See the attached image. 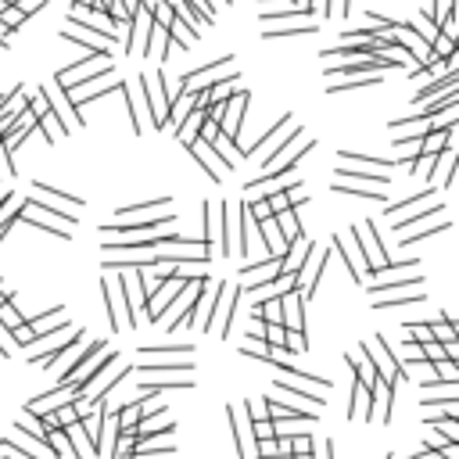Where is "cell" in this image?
I'll return each mask as SVG.
<instances>
[{
  "label": "cell",
  "instance_id": "obj_1",
  "mask_svg": "<svg viewBox=\"0 0 459 459\" xmlns=\"http://www.w3.org/2000/svg\"><path fill=\"white\" fill-rule=\"evenodd\" d=\"M237 301H240V287L219 284L216 294L208 298V316L201 320V330L205 334H219V338H230V323H233Z\"/></svg>",
  "mask_w": 459,
  "mask_h": 459
},
{
  "label": "cell",
  "instance_id": "obj_2",
  "mask_svg": "<svg viewBox=\"0 0 459 459\" xmlns=\"http://www.w3.org/2000/svg\"><path fill=\"white\" fill-rule=\"evenodd\" d=\"M40 97H43V101H47V108L54 111L57 126H61V137H69L76 126H83V122H86V118L79 115V108L69 101V94H65V90H61L57 83H54V86H43V90H40Z\"/></svg>",
  "mask_w": 459,
  "mask_h": 459
},
{
  "label": "cell",
  "instance_id": "obj_3",
  "mask_svg": "<svg viewBox=\"0 0 459 459\" xmlns=\"http://www.w3.org/2000/svg\"><path fill=\"white\" fill-rule=\"evenodd\" d=\"M352 237L362 244V262H366V277H374L377 280V273L391 262L388 259V252H384V244H381V237H377V226H374V219L370 223H362L359 230H352Z\"/></svg>",
  "mask_w": 459,
  "mask_h": 459
},
{
  "label": "cell",
  "instance_id": "obj_4",
  "mask_svg": "<svg viewBox=\"0 0 459 459\" xmlns=\"http://www.w3.org/2000/svg\"><path fill=\"white\" fill-rule=\"evenodd\" d=\"M198 280V277H194ZM194 280H187V277H169L155 294L147 298V320L151 323H158V320H165V313H169V305L176 301V298H183V291H187Z\"/></svg>",
  "mask_w": 459,
  "mask_h": 459
},
{
  "label": "cell",
  "instance_id": "obj_5",
  "mask_svg": "<svg viewBox=\"0 0 459 459\" xmlns=\"http://www.w3.org/2000/svg\"><path fill=\"white\" fill-rule=\"evenodd\" d=\"M101 291H104V305H108V327L111 330H122V327H137V320L130 316V309H126V298H122V287H118V277L111 280V273H104V284H101Z\"/></svg>",
  "mask_w": 459,
  "mask_h": 459
},
{
  "label": "cell",
  "instance_id": "obj_6",
  "mask_svg": "<svg viewBox=\"0 0 459 459\" xmlns=\"http://www.w3.org/2000/svg\"><path fill=\"white\" fill-rule=\"evenodd\" d=\"M399 61H391V57H384V54H370V57H362V61H345V65H330L327 69V76L330 79H338V76H345V79H362V76H374V72H381V69H395Z\"/></svg>",
  "mask_w": 459,
  "mask_h": 459
},
{
  "label": "cell",
  "instance_id": "obj_7",
  "mask_svg": "<svg viewBox=\"0 0 459 459\" xmlns=\"http://www.w3.org/2000/svg\"><path fill=\"white\" fill-rule=\"evenodd\" d=\"M280 273V255H273V259H259V262H248L240 269V294L244 291H252V287H262V284H269L273 277Z\"/></svg>",
  "mask_w": 459,
  "mask_h": 459
},
{
  "label": "cell",
  "instance_id": "obj_8",
  "mask_svg": "<svg viewBox=\"0 0 459 459\" xmlns=\"http://www.w3.org/2000/svg\"><path fill=\"white\" fill-rule=\"evenodd\" d=\"M230 57H233V54H226V57H212L208 65H201V69H194V72H187V76H179V86H183V90H208L212 83L219 79L223 69H230Z\"/></svg>",
  "mask_w": 459,
  "mask_h": 459
},
{
  "label": "cell",
  "instance_id": "obj_9",
  "mask_svg": "<svg viewBox=\"0 0 459 459\" xmlns=\"http://www.w3.org/2000/svg\"><path fill=\"white\" fill-rule=\"evenodd\" d=\"M187 151H191V155H194V158H198V162L205 165V172H208V179H212V183H219V179H223V176L230 172V165H226V162H223V158L216 155V147H212L208 140L194 137V140L187 144Z\"/></svg>",
  "mask_w": 459,
  "mask_h": 459
},
{
  "label": "cell",
  "instance_id": "obj_10",
  "mask_svg": "<svg viewBox=\"0 0 459 459\" xmlns=\"http://www.w3.org/2000/svg\"><path fill=\"white\" fill-rule=\"evenodd\" d=\"M252 101V90L244 86L240 94L233 97V104L226 101V108H223V118H219V133L226 137V140H237V130H240V118H244V104Z\"/></svg>",
  "mask_w": 459,
  "mask_h": 459
},
{
  "label": "cell",
  "instance_id": "obj_11",
  "mask_svg": "<svg viewBox=\"0 0 459 459\" xmlns=\"http://www.w3.org/2000/svg\"><path fill=\"white\" fill-rule=\"evenodd\" d=\"M72 395H76V391H72L69 384H57L54 391L36 395V399L29 402V413H40V416H43V413H54V409H61V406H69V402H72Z\"/></svg>",
  "mask_w": 459,
  "mask_h": 459
},
{
  "label": "cell",
  "instance_id": "obj_12",
  "mask_svg": "<svg viewBox=\"0 0 459 459\" xmlns=\"http://www.w3.org/2000/svg\"><path fill=\"white\" fill-rule=\"evenodd\" d=\"M226 420H230V431H233V441H237V455L244 459V455L252 452V445H248V431H252V427H248V409H244V406H230Z\"/></svg>",
  "mask_w": 459,
  "mask_h": 459
},
{
  "label": "cell",
  "instance_id": "obj_13",
  "mask_svg": "<svg viewBox=\"0 0 459 459\" xmlns=\"http://www.w3.org/2000/svg\"><path fill=\"white\" fill-rule=\"evenodd\" d=\"M280 316H284V323H280L284 330H305V301L298 291L280 298Z\"/></svg>",
  "mask_w": 459,
  "mask_h": 459
},
{
  "label": "cell",
  "instance_id": "obj_14",
  "mask_svg": "<svg viewBox=\"0 0 459 459\" xmlns=\"http://www.w3.org/2000/svg\"><path fill=\"white\" fill-rule=\"evenodd\" d=\"M334 252H341L345 255V262L352 266V280H362L366 277V262H362V252H359V244H355V237L352 240H345V233H334Z\"/></svg>",
  "mask_w": 459,
  "mask_h": 459
},
{
  "label": "cell",
  "instance_id": "obj_15",
  "mask_svg": "<svg viewBox=\"0 0 459 459\" xmlns=\"http://www.w3.org/2000/svg\"><path fill=\"white\" fill-rule=\"evenodd\" d=\"M345 416L348 420H374V395H370V388L366 384H352V406L345 409Z\"/></svg>",
  "mask_w": 459,
  "mask_h": 459
},
{
  "label": "cell",
  "instance_id": "obj_16",
  "mask_svg": "<svg viewBox=\"0 0 459 459\" xmlns=\"http://www.w3.org/2000/svg\"><path fill=\"white\" fill-rule=\"evenodd\" d=\"M455 83H459V72H445V76L431 79L427 86H420L413 101H416V104H431L434 97H441V94H448V90H455Z\"/></svg>",
  "mask_w": 459,
  "mask_h": 459
},
{
  "label": "cell",
  "instance_id": "obj_17",
  "mask_svg": "<svg viewBox=\"0 0 459 459\" xmlns=\"http://www.w3.org/2000/svg\"><path fill=\"white\" fill-rule=\"evenodd\" d=\"M104 348H108V341H90V345H86V352H83V355H79L72 366H69L65 374H61V381H57V384H72V381H76V377L86 370V366H90V362H94V359L104 352Z\"/></svg>",
  "mask_w": 459,
  "mask_h": 459
},
{
  "label": "cell",
  "instance_id": "obj_18",
  "mask_svg": "<svg viewBox=\"0 0 459 459\" xmlns=\"http://www.w3.org/2000/svg\"><path fill=\"white\" fill-rule=\"evenodd\" d=\"M255 226H259V237H262V244H266V255H269V259L287 252V248H284V240H280L277 223H273V216H269V219H262V223H255Z\"/></svg>",
  "mask_w": 459,
  "mask_h": 459
},
{
  "label": "cell",
  "instance_id": "obj_19",
  "mask_svg": "<svg viewBox=\"0 0 459 459\" xmlns=\"http://www.w3.org/2000/svg\"><path fill=\"white\" fill-rule=\"evenodd\" d=\"M158 237H162V233H158ZM158 237L118 240V244H108V240H104V252H122V255H144V252H155V248H158Z\"/></svg>",
  "mask_w": 459,
  "mask_h": 459
},
{
  "label": "cell",
  "instance_id": "obj_20",
  "mask_svg": "<svg viewBox=\"0 0 459 459\" xmlns=\"http://www.w3.org/2000/svg\"><path fill=\"white\" fill-rule=\"evenodd\" d=\"M208 122V115H205V108H191V115L179 122V130H176V137H179V144H191L198 133H201V126Z\"/></svg>",
  "mask_w": 459,
  "mask_h": 459
},
{
  "label": "cell",
  "instance_id": "obj_21",
  "mask_svg": "<svg viewBox=\"0 0 459 459\" xmlns=\"http://www.w3.org/2000/svg\"><path fill=\"white\" fill-rule=\"evenodd\" d=\"M169 205V198H155V201H133V205H126V208H118L115 212V223H130L133 216H144V212H151V208H165Z\"/></svg>",
  "mask_w": 459,
  "mask_h": 459
},
{
  "label": "cell",
  "instance_id": "obj_22",
  "mask_svg": "<svg viewBox=\"0 0 459 459\" xmlns=\"http://www.w3.org/2000/svg\"><path fill=\"white\" fill-rule=\"evenodd\" d=\"M309 33H320V22H298V25H287V29H262L266 40H280V36H309Z\"/></svg>",
  "mask_w": 459,
  "mask_h": 459
},
{
  "label": "cell",
  "instance_id": "obj_23",
  "mask_svg": "<svg viewBox=\"0 0 459 459\" xmlns=\"http://www.w3.org/2000/svg\"><path fill=\"white\" fill-rule=\"evenodd\" d=\"M65 438H69V445H72V452H76V459H86V455H97L94 452V445L86 441V434H83V423L76 420L72 427H65Z\"/></svg>",
  "mask_w": 459,
  "mask_h": 459
},
{
  "label": "cell",
  "instance_id": "obj_24",
  "mask_svg": "<svg viewBox=\"0 0 459 459\" xmlns=\"http://www.w3.org/2000/svg\"><path fill=\"white\" fill-rule=\"evenodd\" d=\"M334 191H338V194H352V198H362V201H388L384 191L362 187V183H341V179H334Z\"/></svg>",
  "mask_w": 459,
  "mask_h": 459
},
{
  "label": "cell",
  "instance_id": "obj_25",
  "mask_svg": "<svg viewBox=\"0 0 459 459\" xmlns=\"http://www.w3.org/2000/svg\"><path fill=\"white\" fill-rule=\"evenodd\" d=\"M423 277H406V280H384V284H374L370 287V298H384V294H402L406 287H420Z\"/></svg>",
  "mask_w": 459,
  "mask_h": 459
},
{
  "label": "cell",
  "instance_id": "obj_26",
  "mask_svg": "<svg viewBox=\"0 0 459 459\" xmlns=\"http://www.w3.org/2000/svg\"><path fill=\"white\" fill-rule=\"evenodd\" d=\"M334 179H341V183H362V179H370L377 183V187H388L391 183V172H355V169H338V176Z\"/></svg>",
  "mask_w": 459,
  "mask_h": 459
},
{
  "label": "cell",
  "instance_id": "obj_27",
  "mask_svg": "<svg viewBox=\"0 0 459 459\" xmlns=\"http://www.w3.org/2000/svg\"><path fill=\"white\" fill-rule=\"evenodd\" d=\"M341 162H345V169L348 165H370V169H395L399 165L395 158H370V155H352V151H341Z\"/></svg>",
  "mask_w": 459,
  "mask_h": 459
},
{
  "label": "cell",
  "instance_id": "obj_28",
  "mask_svg": "<svg viewBox=\"0 0 459 459\" xmlns=\"http://www.w3.org/2000/svg\"><path fill=\"white\" fill-rule=\"evenodd\" d=\"M144 374H194V362L191 359H183V362H144Z\"/></svg>",
  "mask_w": 459,
  "mask_h": 459
},
{
  "label": "cell",
  "instance_id": "obj_29",
  "mask_svg": "<svg viewBox=\"0 0 459 459\" xmlns=\"http://www.w3.org/2000/svg\"><path fill=\"white\" fill-rule=\"evenodd\" d=\"M427 427H431V431H434L438 438H445L448 445H459V420H448V416H441V420H431Z\"/></svg>",
  "mask_w": 459,
  "mask_h": 459
},
{
  "label": "cell",
  "instance_id": "obj_30",
  "mask_svg": "<svg viewBox=\"0 0 459 459\" xmlns=\"http://www.w3.org/2000/svg\"><path fill=\"white\" fill-rule=\"evenodd\" d=\"M194 345H140V355H183V359H191Z\"/></svg>",
  "mask_w": 459,
  "mask_h": 459
},
{
  "label": "cell",
  "instance_id": "obj_31",
  "mask_svg": "<svg viewBox=\"0 0 459 459\" xmlns=\"http://www.w3.org/2000/svg\"><path fill=\"white\" fill-rule=\"evenodd\" d=\"M420 301H423L420 291H413V294H384V298H374L377 309H399V305H420Z\"/></svg>",
  "mask_w": 459,
  "mask_h": 459
},
{
  "label": "cell",
  "instance_id": "obj_32",
  "mask_svg": "<svg viewBox=\"0 0 459 459\" xmlns=\"http://www.w3.org/2000/svg\"><path fill=\"white\" fill-rule=\"evenodd\" d=\"M118 94H122V101H126V115H130V122H133V133L140 137V133H144V122H140V115H137V101H133V86H130V83H122V86H118Z\"/></svg>",
  "mask_w": 459,
  "mask_h": 459
},
{
  "label": "cell",
  "instance_id": "obj_33",
  "mask_svg": "<svg viewBox=\"0 0 459 459\" xmlns=\"http://www.w3.org/2000/svg\"><path fill=\"white\" fill-rule=\"evenodd\" d=\"M25 323V316L15 309V298H8L4 305H0V327H4V330H18Z\"/></svg>",
  "mask_w": 459,
  "mask_h": 459
},
{
  "label": "cell",
  "instance_id": "obj_34",
  "mask_svg": "<svg viewBox=\"0 0 459 459\" xmlns=\"http://www.w3.org/2000/svg\"><path fill=\"white\" fill-rule=\"evenodd\" d=\"M423 391H431V402H441V399H455L459 395V384H441V381H420Z\"/></svg>",
  "mask_w": 459,
  "mask_h": 459
},
{
  "label": "cell",
  "instance_id": "obj_35",
  "mask_svg": "<svg viewBox=\"0 0 459 459\" xmlns=\"http://www.w3.org/2000/svg\"><path fill=\"white\" fill-rule=\"evenodd\" d=\"M434 377L445 381V384H459V366L448 362V359H438V362H434Z\"/></svg>",
  "mask_w": 459,
  "mask_h": 459
},
{
  "label": "cell",
  "instance_id": "obj_36",
  "mask_svg": "<svg viewBox=\"0 0 459 459\" xmlns=\"http://www.w3.org/2000/svg\"><path fill=\"white\" fill-rule=\"evenodd\" d=\"M33 191H36V194H43V198H54V201H65V205H72V208H79V205H83L76 194H61V191L47 187V183H33Z\"/></svg>",
  "mask_w": 459,
  "mask_h": 459
},
{
  "label": "cell",
  "instance_id": "obj_37",
  "mask_svg": "<svg viewBox=\"0 0 459 459\" xmlns=\"http://www.w3.org/2000/svg\"><path fill=\"white\" fill-rule=\"evenodd\" d=\"M305 348V330H284V352H294V355H301Z\"/></svg>",
  "mask_w": 459,
  "mask_h": 459
},
{
  "label": "cell",
  "instance_id": "obj_38",
  "mask_svg": "<svg viewBox=\"0 0 459 459\" xmlns=\"http://www.w3.org/2000/svg\"><path fill=\"white\" fill-rule=\"evenodd\" d=\"M240 355H248V359H259V362H266L273 352H269V345H266V341H259V345H255V341H248V345H240Z\"/></svg>",
  "mask_w": 459,
  "mask_h": 459
},
{
  "label": "cell",
  "instance_id": "obj_39",
  "mask_svg": "<svg viewBox=\"0 0 459 459\" xmlns=\"http://www.w3.org/2000/svg\"><path fill=\"white\" fill-rule=\"evenodd\" d=\"M445 230H452L448 219H441V223L431 226V230H416V233H409V237H399V240H402V244H416V240H423V237H434V233H445Z\"/></svg>",
  "mask_w": 459,
  "mask_h": 459
},
{
  "label": "cell",
  "instance_id": "obj_40",
  "mask_svg": "<svg viewBox=\"0 0 459 459\" xmlns=\"http://www.w3.org/2000/svg\"><path fill=\"white\" fill-rule=\"evenodd\" d=\"M252 438H255V441L277 438V434H273V423H269V420H252Z\"/></svg>",
  "mask_w": 459,
  "mask_h": 459
},
{
  "label": "cell",
  "instance_id": "obj_41",
  "mask_svg": "<svg viewBox=\"0 0 459 459\" xmlns=\"http://www.w3.org/2000/svg\"><path fill=\"white\" fill-rule=\"evenodd\" d=\"M266 345H269V352L273 348L284 352V327H266Z\"/></svg>",
  "mask_w": 459,
  "mask_h": 459
},
{
  "label": "cell",
  "instance_id": "obj_42",
  "mask_svg": "<svg viewBox=\"0 0 459 459\" xmlns=\"http://www.w3.org/2000/svg\"><path fill=\"white\" fill-rule=\"evenodd\" d=\"M334 15H348V0H327L323 18H334Z\"/></svg>",
  "mask_w": 459,
  "mask_h": 459
},
{
  "label": "cell",
  "instance_id": "obj_43",
  "mask_svg": "<svg viewBox=\"0 0 459 459\" xmlns=\"http://www.w3.org/2000/svg\"><path fill=\"white\" fill-rule=\"evenodd\" d=\"M11 352H15V338H11V330H4V327H0V355H4V359H11Z\"/></svg>",
  "mask_w": 459,
  "mask_h": 459
},
{
  "label": "cell",
  "instance_id": "obj_44",
  "mask_svg": "<svg viewBox=\"0 0 459 459\" xmlns=\"http://www.w3.org/2000/svg\"><path fill=\"white\" fill-rule=\"evenodd\" d=\"M252 316H255V313H252ZM255 338H259V341H266V323H262L259 316L248 323V341H255Z\"/></svg>",
  "mask_w": 459,
  "mask_h": 459
},
{
  "label": "cell",
  "instance_id": "obj_45",
  "mask_svg": "<svg viewBox=\"0 0 459 459\" xmlns=\"http://www.w3.org/2000/svg\"><path fill=\"white\" fill-rule=\"evenodd\" d=\"M255 448H259V455H262V459H277V438H269V441H255Z\"/></svg>",
  "mask_w": 459,
  "mask_h": 459
},
{
  "label": "cell",
  "instance_id": "obj_46",
  "mask_svg": "<svg viewBox=\"0 0 459 459\" xmlns=\"http://www.w3.org/2000/svg\"><path fill=\"white\" fill-rule=\"evenodd\" d=\"M205 8H208L212 18H216V8H230V0H205Z\"/></svg>",
  "mask_w": 459,
  "mask_h": 459
},
{
  "label": "cell",
  "instance_id": "obj_47",
  "mask_svg": "<svg viewBox=\"0 0 459 459\" xmlns=\"http://www.w3.org/2000/svg\"><path fill=\"white\" fill-rule=\"evenodd\" d=\"M72 4H76V11H90V8H94V0H72Z\"/></svg>",
  "mask_w": 459,
  "mask_h": 459
},
{
  "label": "cell",
  "instance_id": "obj_48",
  "mask_svg": "<svg viewBox=\"0 0 459 459\" xmlns=\"http://www.w3.org/2000/svg\"><path fill=\"white\" fill-rule=\"evenodd\" d=\"M323 459H334V441H323Z\"/></svg>",
  "mask_w": 459,
  "mask_h": 459
},
{
  "label": "cell",
  "instance_id": "obj_49",
  "mask_svg": "<svg viewBox=\"0 0 459 459\" xmlns=\"http://www.w3.org/2000/svg\"><path fill=\"white\" fill-rule=\"evenodd\" d=\"M8 298H11V291H4V287H0V305H4Z\"/></svg>",
  "mask_w": 459,
  "mask_h": 459
},
{
  "label": "cell",
  "instance_id": "obj_50",
  "mask_svg": "<svg viewBox=\"0 0 459 459\" xmlns=\"http://www.w3.org/2000/svg\"><path fill=\"white\" fill-rule=\"evenodd\" d=\"M155 459H172V455H155Z\"/></svg>",
  "mask_w": 459,
  "mask_h": 459
},
{
  "label": "cell",
  "instance_id": "obj_51",
  "mask_svg": "<svg viewBox=\"0 0 459 459\" xmlns=\"http://www.w3.org/2000/svg\"><path fill=\"white\" fill-rule=\"evenodd\" d=\"M388 459H399V455H388Z\"/></svg>",
  "mask_w": 459,
  "mask_h": 459
}]
</instances>
